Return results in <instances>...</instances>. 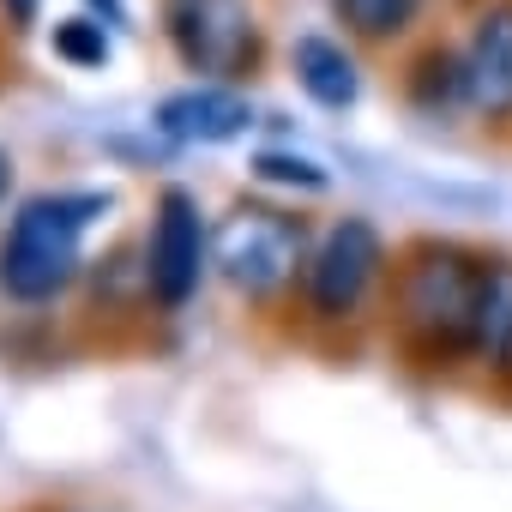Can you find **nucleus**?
Returning <instances> with one entry per match:
<instances>
[{
    "mask_svg": "<svg viewBox=\"0 0 512 512\" xmlns=\"http://www.w3.org/2000/svg\"><path fill=\"white\" fill-rule=\"evenodd\" d=\"M115 211V193L103 187H49L31 193L0 241V296L7 302H55L79 266H85V235Z\"/></svg>",
    "mask_w": 512,
    "mask_h": 512,
    "instance_id": "nucleus-1",
    "label": "nucleus"
},
{
    "mask_svg": "<svg viewBox=\"0 0 512 512\" xmlns=\"http://www.w3.org/2000/svg\"><path fill=\"white\" fill-rule=\"evenodd\" d=\"M500 260L458 247V241H416L398 266V326L428 356H464L482 332V302Z\"/></svg>",
    "mask_w": 512,
    "mask_h": 512,
    "instance_id": "nucleus-2",
    "label": "nucleus"
},
{
    "mask_svg": "<svg viewBox=\"0 0 512 512\" xmlns=\"http://www.w3.org/2000/svg\"><path fill=\"white\" fill-rule=\"evenodd\" d=\"M211 247H217L223 278H229L241 296L266 302V296H278V290L296 278L302 253H308V223L290 217V211H278V205H235V211L217 223Z\"/></svg>",
    "mask_w": 512,
    "mask_h": 512,
    "instance_id": "nucleus-3",
    "label": "nucleus"
},
{
    "mask_svg": "<svg viewBox=\"0 0 512 512\" xmlns=\"http://www.w3.org/2000/svg\"><path fill=\"white\" fill-rule=\"evenodd\" d=\"M163 37L193 79H241L260 61L253 0H163Z\"/></svg>",
    "mask_w": 512,
    "mask_h": 512,
    "instance_id": "nucleus-4",
    "label": "nucleus"
},
{
    "mask_svg": "<svg viewBox=\"0 0 512 512\" xmlns=\"http://www.w3.org/2000/svg\"><path fill=\"white\" fill-rule=\"evenodd\" d=\"M205 211L187 187H163L157 193V211H151V241H145V284L157 296V308L181 314L193 296H199V278H205Z\"/></svg>",
    "mask_w": 512,
    "mask_h": 512,
    "instance_id": "nucleus-5",
    "label": "nucleus"
},
{
    "mask_svg": "<svg viewBox=\"0 0 512 512\" xmlns=\"http://www.w3.org/2000/svg\"><path fill=\"white\" fill-rule=\"evenodd\" d=\"M380 266H386L380 229L368 217H338L308 260V308L320 320H350L380 284Z\"/></svg>",
    "mask_w": 512,
    "mask_h": 512,
    "instance_id": "nucleus-6",
    "label": "nucleus"
},
{
    "mask_svg": "<svg viewBox=\"0 0 512 512\" xmlns=\"http://www.w3.org/2000/svg\"><path fill=\"white\" fill-rule=\"evenodd\" d=\"M151 127L175 145H229L253 127V103L229 79H193V85L157 97Z\"/></svg>",
    "mask_w": 512,
    "mask_h": 512,
    "instance_id": "nucleus-7",
    "label": "nucleus"
},
{
    "mask_svg": "<svg viewBox=\"0 0 512 512\" xmlns=\"http://www.w3.org/2000/svg\"><path fill=\"white\" fill-rule=\"evenodd\" d=\"M464 67H470V109L488 121H506L512 115V0L476 19Z\"/></svg>",
    "mask_w": 512,
    "mask_h": 512,
    "instance_id": "nucleus-8",
    "label": "nucleus"
},
{
    "mask_svg": "<svg viewBox=\"0 0 512 512\" xmlns=\"http://www.w3.org/2000/svg\"><path fill=\"white\" fill-rule=\"evenodd\" d=\"M290 73H296L302 97H308L314 109H326V115H344V109L362 103V67H356V55H350L338 37H320V31L296 37Z\"/></svg>",
    "mask_w": 512,
    "mask_h": 512,
    "instance_id": "nucleus-9",
    "label": "nucleus"
},
{
    "mask_svg": "<svg viewBox=\"0 0 512 512\" xmlns=\"http://www.w3.org/2000/svg\"><path fill=\"white\" fill-rule=\"evenodd\" d=\"M404 91H410V103H416L422 115L446 121L452 109L470 103V67H464V55H452V49H428V55L410 67Z\"/></svg>",
    "mask_w": 512,
    "mask_h": 512,
    "instance_id": "nucleus-10",
    "label": "nucleus"
},
{
    "mask_svg": "<svg viewBox=\"0 0 512 512\" xmlns=\"http://www.w3.org/2000/svg\"><path fill=\"white\" fill-rule=\"evenodd\" d=\"M332 13L350 37H368V43H386V37H404L422 13V0H332Z\"/></svg>",
    "mask_w": 512,
    "mask_h": 512,
    "instance_id": "nucleus-11",
    "label": "nucleus"
},
{
    "mask_svg": "<svg viewBox=\"0 0 512 512\" xmlns=\"http://www.w3.org/2000/svg\"><path fill=\"white\" fill-rule=\"evenodd\" d=\"M49 49H55V61H67L79 73H97V67H109V19H97V13L91 19H61Z\"/></svg>",
    "mask_w": 512,
    "mask_h": 512,
    "instance_id": "nucleus-12",
    "label": "nucleus"
},
{
    "mask_svg": "<svg viewBox=\"0 0 512 512\" xmlns=\"http://www.w3.org/2000/svg\"><path fill=\"white\" fill-rule=\"evenodd\" d=\"M476 350H482L488 362L512 368V266H494V284H488V302H482Z\"/></svg>",
    "mask_w": 512,
    "mask_h": 512,
    "instance_id": "nucleus-13",
    "label": "nucleus"
},
{
    "mask_svg": "<svg viewBox=\"0 0 512 512\" xmlns=\"http://www.w3.org/2000/svg\"><path fill=\"white\" fill-rule=\"evenodd\" d=\"M253 175L278 181V187H302V193H320L326 187V169L314 157H296V151H260V157H253Z\"/></svg>",
    "mask_w": 512,
    "mask_h": 512,
    "instance_id": "nucleus-14",
    "label": "nucleus"
},
{
    "mask_svg": "<svg viewBox=\"0 0 512 512\" xmlns=\"http://www.w3.org/2000/svg\"><path fill=\"white\" fill-rule=\"evenodd\" d=\"M37 13H43V0H0V19H7V31H37Z\"/></svg>",
    "mask_w": 512,
    "mask_h": 512,
    "instance_id": "nucleus-15",
    "label": "nucleus"
},
{
    "mask_svg": "<svg viewBox=\"0 0 512 512\" xmlns=\"http://www.w3.org/2000/svg\"><path fill=\"white\" fill-rule=\"evenodd\" d=\"M85 7L97 19H109V25H127V0H85Z\"/></svg>",
    "mask_w": 512,
    "mask_h": 512,
    "instance_id": "nucleus-16",
    "label": "nucleus"
},
{
    "mask_svg": "<svg viewBox=\"0 0 512 512\" xmlns=\"http://www.w3.org/2000/svg\"><path fill=\"white\" fill-rule=\"evenodd\" d=\"M7 187H13V157H7V145H0V205H7Z\"/></svg>",
    "mask_w": 512,
    "mask_h": 512,
    "instance_id": "nucleus-17",
    "label": "nucleus"
}]
</instances>
